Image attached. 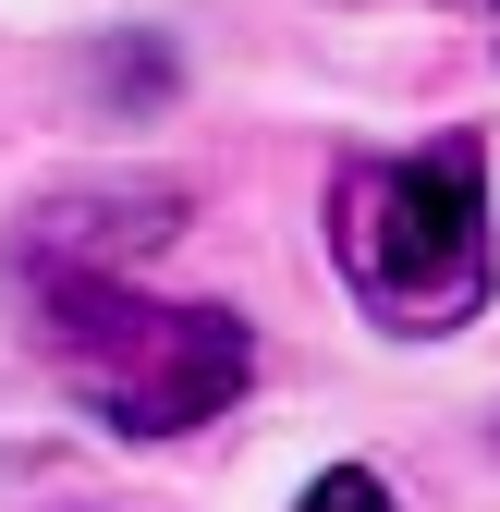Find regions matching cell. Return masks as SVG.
<instances>
[{
    "instance_id": "6da1fadb",
    "label": "cell",
    "mask_w": 500,
    "mask_h": 512,
    "mask_svg": "<svg viewBox=\"0 0 500 512\" xmlns=\"http://www.w3.org/2000/svg\"><path fill=\"white\" fill-rule=\"evenodd\" d=\"M13 293L49 378L122 439H183L257 391V330L232 305H159L122 269H61V256H13Z\"/></svg>"
},
{
    "instance_id": "7a4b0ae2",
    "label": "cell",
    "mask_w": 500,
    "mask_h": 512,
    "mask_svg": "<svg viewBox=\"0 0 500 512\" xmlns=\"http://www.w3.org/2000/svg\"><path fill=\"white\" fill-rule=\"evenodd\" d=\"M330 256L354 305L403 342H440L464 317H488L500 244H488V135H427L403 159H354L330 183Z\"/></svg>"
},
{
    "instance_id": "3957f363",
    "label": "cell",
    "mask_w": 500,
    "mask_h": 512,
    "mask_svg": "<svg viewBox=\"0 0 500 512\" xmlns=\"http://www.w3.org/2000/svg\"><path fill=\"white\" fill-rule=\"evenodd\" d=\"M293 512H391V488H379V476H366V464H330V476H318V488H305Z\"/></svg>"
},
{
    "instance_id": "277c9868",
    "label": "cell",
    "mask_w": 500,
    "mask_h": 512,
    "mask_svg": "<svg viewBox=\"0 0 500 512\" xmlns=\"http://www.w3.org/2000/svg\"><path fill=\"white\" fill-rule=\"evenodd\" d=\"M488 13H500V0H488Z\"/></svg>"
}]
</instances>
